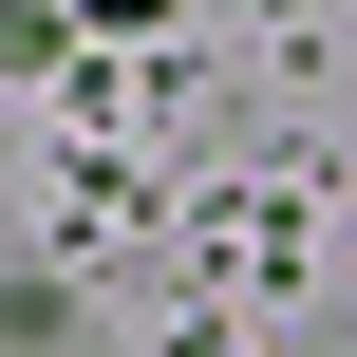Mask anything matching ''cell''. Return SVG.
<instances>
[{
    "label": "cell",
    "instance_id": "6da1fadb",
    "mask_svg": "<svg viewBox=\"0 0 357 357\" xmlns=\"http://www.w3.org/2000/svg\"><path fill=\"white\" fill-rule=\"evenodd\" d=\"M75 19H169V0H75Z\"/></svg>",
    "mask_w": 357,
    "mask_h": 357
}]
</instances>
